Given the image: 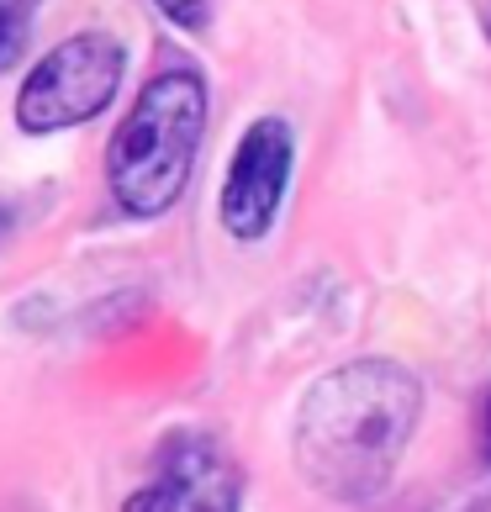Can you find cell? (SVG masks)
Listing matches in <instances>:
<instances>
[{
  "label": "cell",
  "mask_w": 491,
  "mask_h": 512,
  "mask_svg": "<svg viewBox=\"0 0 491 512\" xmlns=\"http://www.w3.org/2000/svg\"><path fill=\"white\" fill-rule=\"evenodd\" d=\"M154 6L185 32H201L206 22H212V0H154Z\"/></svg>",
  "instance_id": "7"
},
{
  "label": "cell",
  "mask_w": 491,
  "mask_h": 512,
  "mask_svg": "<svg viewBox=\"0 0 491 512\" xmlns=\"http://www.w3.org/2000/svg\"><path fill=\"white\" fill-rule=\"evenodd\" d=\"M481 454L491 460V391H486V402H481Z\"/></svg>",
  "instance_id": "8"
},
{
  "label": "cell",
  "mask_w": 491,
  "mask_h": 512,
  "mask_svg": "<svg viewBox=\"0 0 491 512\" xmlns=\"http://www.w3.org/2000/svg\"><path fill=\"white\" fill-rule=\"evenodd\" d=\"M122 512H238V470L212 439H185L159 449V465Z\"/></svg>",
  "instance_id": "5"
},
{
  "label": "cell",
  "mask_w": 491,
  "mask_h": 512,
  "mask_svg": "<svg viewBox=\"0 0 491 512\" xmlns=\"http://www.w3.org/2000/svg\"><path fill=\"white\" fill-rule=\"evenodd\" d=\"M206 132V90L196 74H159L132 101L111 138V196L132 217H159L180 201Z\"/></svg>",
  "instance_id": "2"
},
{
  "label": "cell",
  "mask_w": 491,
  "mask_h": 512,
  "mask_svg": "<svg viewBox=\"0 0 491 512\" xmlns=\"http://www.w3.org/2000/svg\"><path fill=\"white\" fill-rule=\"evenodd\" d=\"M0 233H6V212H0Z\"/></svg>",
  "instance_id": "9"
},
{
  "label": "cell",
  "mask_w": 491,
  "mask_h": 512,
  "mask_svg": "<svg viewBox=\"0 0 491 512\" xmlns=\"http://www.w3.org/2000/svg\"><path fill=\"white\" fill-rule=\"evenodd\" d=\"M418 381L402 365L365 359L333 370L296 423V465L333 502H370L402 465L418 428Z\"/></svg>",
  "instance_id": "1"
},
{
  "label": "cell",
  "mask_w": 491,
  "mask_h": 512,
  "mask_svg": "<svg viewBox=\"0 0 491 512\" xmlns=\"http://www.w3.org/2000/svg\"><path fill=\"white\" fill-rule=\"evenodd\" d=\"M122 64H127V53L117 37H106V32L69 37V43H59L27 74L22 96H16V122L27 132H59V127L90 122L117 96Z\"/></svg>",
  "instance_id": "3"
},
{
  "label": "cell",
  "mask_w": 491,
  "mask_h": 512,
  "mask_svg": "<svg viewBox=\"0 0 491 512\" xmlns=\"http://www.w3.org/2000/svg\"><path fill=\"white\" fill-rule=\"evenodd\" d=\"M286 180H291V127L275 117H259L238 138V154L228 164V180H222V222H228V233L243 243L270 233Z\"/></svg>",
  "instance_id": "4"
},
{
  "label": "cell",
  "mask_w": 491,
  "mask_h": 512,
  "mask_svg": "<svg viewBox=\"0 0 491 512\" xmlns=\"http://www.w3.org/2000/svg\"><path fill=\"white\" fill-rule=\"evenodd\" d=\"M27 11H32V6H22V11H16V6H0V69L16 64V53L27 48Z\"/></svg>",
  "instance_id": "6"
}]
</instances>
